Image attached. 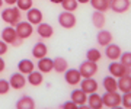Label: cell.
Instances as JSON below:
<instances>
[{
  "label": "cell",
  "instance_id": "7",
  "mask_svg": "<svg viewBox=\"0 0 131 109\" xmlns=\"http://www.w3.org/2000/svg\"><path fill=\"white\" fill-rule=\"evenodd\" d=\"M79 71L82 77H93L98 71V66L95 61H90V60H84L82 64L79 66Z\"/></svg>",
  "mask_w": 131,
  "mask_h": 109
},
{
  "label": "cell",
  "instance_id": "37",
  "mask_svg": "<svg viewBox=\"0 0 131 109\" xmlns=\"http://www.w3.org/2000/svg\"><path fill=\"white\" fill-rule=\"evenodd\" d=\"M6 5H9V6H13V5H16V0H3Z\"/></svg>",
  "mask_w": 131,
  "mask_h": 109
},
{
  "label": "cell",
  "instance_id": "35",
  "mask_svg": "<svg viewBox=\"0 0 131 109\" xmlns=\"http://www.w3.org/2000/svg\"><path fill=\"white\" fill-rule=\"evenodd\" d=\"M6 52H7V44L3 39H0V55H5Z\"/></svg>",
  "mask_w": 131,
  "mask_h": 109
},
{
  "label": "cell",
  "instance_id": "25",
  "mask_svg": "<svg viewBox=\"0 0 131 109\" xmlns=\"http://www.w3.org/2000/svg\"><path fill=\"white\" fill-rule=\"evenodd\" d=\"M42 81H44V76H42V73L39 70L38 71L34 70L28 74V83L31 86H39Z\"/></svg>",
  "mask_w": 131,
  "mask_h": 109
},
{
  "label": "cell",
  "instance_id": "24",
  "mask_svg": "<svg viewBox=\"0 0 131 109\" xmlns=\"http://www.w3.org/2000/svg\"><path fill=\"white\" fill-rule=\"evenodd\" d=\"M92 23H93L95 28H98V29H102L105 26V15H103V12L95 10L92 13Z\"/></svg>",
  "mask_w": 131,
  "mask_h": 109
},
{
  "label": "cell",
  "instance_id": "27",
  "mask_svg": "<svg viewBox=\"0 0 131 109\" xmlns=\"http://www.w3.org/2000/svg\"><path fill=\"white\" fill-rule=\"evenodd\" d=\"M92 7L95 10H99V12H106L109 9V5H111V0H90L89 2Z\"/></svg>",
  "mask_w": 131,
  "mask_h": 109
},
{
  "label": "cell",
  "instance_id": "40",
  "mask_svg": "<svg viewBox=\"0 0 131 109\" xmlns=\"http://www.w3.org/2000/svg\"><path fill=\"white\" fill-rule=\"evenodd\" d=\"M2 6H3V0H0V9H2Z\"/></svg>",
  "mask_w": 131,
  "mask_h": 109
},
{
  "label": "cell",
  "instance_id": "32",
  "mask_svg": "<svg viewBox=\"0 0 131 109\" xmlns=\"http://www.w3.org/2000/svg\"><path fill=\"white\" fill-rule=\"evenodd\" d=\"M121 64H124L125 67H131V52L127 51V52H121Z\"/></svg>",
  "mask_w": 131,
  "mask_h": 109
},
{
  "label": "cell",
  "instance_id": "13",
  "mask_svg": "<svg viewBox=\"0 0 131 109\" xmlns=\"http://www.w3.org/2000/svg\"><path fill=\"white\" fill-rule=\"evenodd\" d=\"M26 19L29 23L38 25L42 22V12L37 7H31L29 10H26Z\"/></svg>",
  "mask_w": 131,
  "mask_h": 109
},
{
  "label": "cell",
  "instance_id": "4",
  "mask_svg": "<svg viewBox=\"0 0 131 109\" xmlns=\"http://www.w3.org/2000/svg\"><path fill=\"white\" fill-rule=\"evenodd\" d=\"M15 29H16V33L20 39H26L29 38L34 32V28H32V23H29L28 20H19L18 23L15 25Z\"/></svg>",
  "mask_w": 131,
  "mask_h": 109
},
{
  "label": "cell",
  "instance_id": "15",
  "mask_svg": "<svg viewBox=\"0 0 131 109\" xmlns=\"http://www.w3.org/2000/svg\"><path fill=\"white\" fill-rule=\"evenodd\" d=\"M117 84H118V90H121V93L131 92V74H124V76L118 77Z\"/></svg>",
  "mask_w": 131,
  "mask_h": 109
},
{
  "label": "cell",
  "instance_id": "28",
  "mask_svg": "<svg viewBox=\"0 0 131 109\" xmlns=\"http://www.w3.org/2000/svg\"><path fill=\"white\" fill-rule=\"evenodd\" d=\"M60 5L63 6V9L67 10V12H74V10L77 9L79 3H77V0H63Z\"/></svg>",
  "mask_w": 131,
  "mask_h": 109
},
{
  "label": "cell",
  "instance_id": "17",
  "mask_svg": "<svg viewBox=\"0 0 131 109\" xmlns=\"http://www.w3.org/2000/svg\"><path fill=\"white\" fill-rule=\"evenodd\" d=\"M15 106L18 109H34L35 108V100H34V98L25 95L22 98H19V100L16 102Z\"/></svg>",
  "mask_w": 131,
  "mask_h": 109
},
{
  "label": "cell",
  "instance_id": "5",
  "mask_svg": "<svg viewBox=\"0 0 131 109\" xmlns=\"http://www.w3.org/2000/svg\"><path fill=\"white\" fill-rule=\"evenodd\" d=\"M58 23H60L61 28H66V29H71L76 26V16L73 12H61L58 15Z\"/></svg>",
  "mask_w": 131,
  "mask_h": 109
},
{
  "label": "cell",
  "instance_id": "6",
  "mask_svg": "<svg viewBox=\"0 0 131 109\" xmlns=\"http://www.w3.org/2000/svg\"><path fill=\"white\" fill-rule=\"evenodd\" d=\"M108 71H109V74L114 77H121L124 74H131V67H125L124 64L121 63H117L114 60L109 66H108Z\"/></svg>",
  "mask_w": 131,
  "mask_h": 109
},
{
  "label": "cell",
  "instance_id": "30",
  "mask_svg": "<svg viewBox=\"0 0 131 109\" xmlns=\"http://www.w3.org/2000/svg\"><path fill=\"white\" fill-rule=\"evenodd\" d=\"M16 6L20 10H29L34 6L32 0H16Z\"/></svg>",
  "mask_w": 131,
  "mask_h": 109
},
{
  "label": "cell",
  "instance_id": "33",
  "mask_svg": "<svg viewBox=\"0 0 131 109\" xmlns=\"http://www.w3.org/2000/svg\"><path fill=\"white\" fill-rule=\"evenodd\" d=\"M12 89L10 87L9 80H5V79H0V95H6L9 90Z\"/></svg>",
  "mask_w": 131,
  "mask_h": 109
},
{
  "label": "cell",
  "instance_id": "31",
  "mask_svg": "<svg viewBox=\"0 0 131 109\" xmlns=\"http://www.w3.org/2000/svg\"><path fill=\"white\" fill-rule=\"evenodd\" d=\"M121 105L124 106V108L131 109V92H125V93H122V96H121Z\"/></svg>",
  "mask_w": 131,
  "mask_h": 109
},
{
  "label": "cell",
  "instance_id": "8",
  "mask_svg": "<svg viewBox=\"0 0 131 109\" xmlns=\"http://www.w3.org/2000/svg\"><path fill=\"white\" fill-rule=\"evenodd\" d=\"M64 80L66 83H69L71 86L79 84L80 80H82V74H80L79 68H67L64 71Z\"/></svg>",
  "mask_w": 131,
  "mask_h": 109
},
{
  "label": "cell",
  "instance_id": "36",
  "mask_svg": "<svg viewBox=\"0 0 131 109\" xmlns=\"http://www.w3.org/2000/svg\"><path fill=\"white\" fill-rule=\"evenodd\" d=\"M5 67H6V64H5V60L2 58V55H0V73H2V71L5 70Z\"/></svg>",
  "mask_w": 131,
  "mask_h": 109
},
{
  "label": "cell",
  "instance_id": "26",
  "mask_svg": "<svg viewBox=\"0 0 131 109\" xmlns=\"http://www.w3.org/2000/svg\"><path fill=\"white\" fill-rule=\"evenodd\" d=\"M102 84H103V89L106 92H115L118 90V84H117V79L114 76H108L102 80Z\"/></svg>",
  "mask_w": 131,
  "mask_h": 109
},
{
  "label": "cell",
  "instance_id": "23",
  "mask_svg": "<svg viewBox=\"0 0 131 109\" xmlns=\"http://www.w3.org/2000/svg\"><path fill=\"white\" fill-rule=\"evenodd\" d=\"M52 64H54L52 70L57 71V73H64V71L69 68V63H67V60L63 58V57H56L52 60Z\"/></svg>",
  "mask_w": 131,
  "mask_h": 109
},
{
  "label": "cell",
  "instance_id": "18",
  "mask_svg": "<svg viewBox=\"0 0 131 109\" xmlns=\"http://www.w3.org/2000/svg\"><path fill=\"white\" fill-rule=\"evenodd\" d=\"M88 103H89V108L90 109H101V108H103L102 96L98 95L96 92L89 93V96H88Z\"/></svg>",
  "mask_w": 131,
  "mask_h": 109
},
{
  "label": "cell",
  "instance_id": "3",
  "mask_svg": "<svg viewBox=\"0 0 131 109\" xmlns=\"http://www.w3.org/2000/svg\"><path fill=\"white\" fill-rule=\"evenodd\" d=\"M102 102H103V106L118 108L121 105V95L118 93L117 90L115 92H105L102 95Z\"/></svg>",
  "mask_w": 131,
  "mask_h": 109
},
{
  "label": "cell",
  "instance_id": "20",
  "mask_svg": "<svg viewBox=\"0 0 131 109\" xmlns=\"http://www.w3.org/2000/svg\"><path fill=\"white\" fill-rule=\"evenodd\" d=\"M38 70L41 71V73H50V71L52 70V67H54V64H52V60L51 58H48L47 55L45 57H42L38 60Z\"/></svg>",
  "mask_w": 131,
  "mask_h": 109
},
{
  "label": "cell",
  "instance_id": "22",
  "mask_svg": "<svg viewBox=\"0 0 131 109\" xmlns=\"http://www.w3.org/2000/svg\"><path fill=\"white\" fill-rule=\"evenodd\" d=\"M18 70L20 71V73H24V74H29L31 71L35 70V64H34L31 60H28V58H24V60H20V61H19Z\"/></svg>",
  "mask_w": 131,
  "mask_h": 109
},
{
  "label": "cell",
  "instance_id": "19",
  "mask_svg": "<svg viewBox=\"0 0 131 109\" xmlns=\"http://www.w3.org/2000/svg\"><path fill=\"white\" fill-rule=\"evenodd\" d=\"M47 54H48V48H47V45H45L44 42H41V41L37 42L32 47V55H34V58H37V60L45 57Z\"/></svg>",
  "mask_w": 131,
  "mask_h": 109
},
{
  "label": "cell",
  "instance_id": "1",
  "mask_svg": "<svg viewBox=\"0 0 131 109\" xmlns=\"http://www.w3.org/2000/svg\"><path fill=\"white\" fill-rule=\"evenodd\" d=\"M2 39H3L6 44H12V45H15V47H19V45L22 44V41H24V39H20L18 37L16 29H15L12 25L6 26V28L2 31Z\"/></svg>",
  "mask_w": 131,
  "mask_h": 109
},
{
  "label": "cell",
  "instance_id": "2",
  "mask_svg": "<svg viewBox=\"0 0 131 109\" xmlns=\"http://www.w3.org/2000/svg\"><path fill=\"white\" fill-rule=\"evenodd\" d=\"M2 19L5 20L6 23L15 26L20 20V9L19 7H6L2 12Z\"/></svg>",
  "mask_w": 131,
  "mask_h": 109
},
{
  "label": "cell",
  "instance_id": "39",
  "mask_svg": "<svg viewBox=\"0 0 131 109\" xmlns=\"http://www.w3.org/2000/svg\"><path fill=\"white\" fill-rule=\"evenodd\" d=\"M90 0H77V3H83V5H86V3H89Z\"/></svg>",
  "mask_w": 131,
  "mask_h": 109
},
{
  "label": "cell",
  "instance_id": "38",
  "mask_svg": "<svg viewBox=\"0 0 131 109\" xmlns=\"http://www.w3.org/2000/svg\"><path fill=\"white\" fill-rule=\"evenodd\" d=\"M50 2H51V3H54V5H60L63 0H50Z\"/></svg>",
  "mask_w": 131,
  "mask_h": 109
},
{
  "label": "cell",
  "instance_id": "34",
  "mask_svg": "<svg viewBox=\"0 0 131 109\" xmlns=\"http://www.w3.org/2000/svg\"><path fill=\"white\" fill-rule=\"evenodd\" d=\"M60 108H63V109H76L77 105H76L73 100H67V102H64V103L60 105Z\"/></svg>",
  "mask_w": 131,
  "mask_h": 109
},
{
  "label": "cell",
  "instance_id": "14",
  "mask_svg": "<svg viewBox=\"0 0 131 109\" xmlns=\"http://www.w3.org/2000/svg\"><path fill=\"white\" fill-rule=\"evenodd\" d=\"M105 55H106L109 60H118L119 58V55H121V48L118 47L117 44H108V45H105Z\"/></svg>",
  "mask_w": 131,
  "mask_h": 109
},
{
  "label": "cell",
  "instance_id": "16",
  "mask_svg": "<svg viewBox=\"0 0 131 109\" xmlns=\"http://www.w3.org/2000/svg\"><path fill=\"white\" fill-rule=\"evenodd\" d=\"M37 32L38 35L41 37V38L47 39V38H51L52 33H54V29L50 23H45V22H41V23H38V28H37Z\"/></svg>",
  "mask_w": 131,
  "mask_h": 109
},
{
  "label": "cell",
  "instance_id": "12",
  "mask_svg": "<svg viewBox=\"0 0 131 109\" xmlns=\"http://www.w3.org/2000/svg\"><path fill=\"white\" fill-rule=\"evenodd\" d=\"M109 9H112L115 13H125L130 9V0H111Z\"/></svg>",
  "mask_w": 131,
  "mask_h": 109
},
{
  "label": "cell",
  "instance_id": "11",
  "mask_svg": "<svg viewBox=\"0 0 131 109\" xmlns=\"http://www.w3.org/2000/svg\"><path fill=\"white\" fill-rule=\"evenodd\" d=\"M70 99L73 100L77 106H84V103L88 102V93L82 89H74L70 93Z\"/></svg>",
  "mask_w": 131,
  "mask_h": 109
},
{
  "label": "cell",
  "instance_id": "10",
  "mask_svg": "<svg viewBox=\"0 0 131 109\" xmlns=\"http://www.w3.org/2000/svg\"><path fill=\"white\" fill-rule=\"evenodd\" d=\"M80 89L84 90L88 95L93 93L98 90V81L95 80L93 77H84L83 80H80Z\"/></svg>",
  "mask_w": 131,
  "mask_h": 109
},
{
  "label": "cell",
  "instance_id": "29",
  "mask_svg": "<svg viewBox=\"0 0 131 109\" xmlns=\"http://www.w3.org/2000/svg\"><path fill=\"white\" fill-rule=\"evenodd\" d=\"M101 52H99V50H96V48H90L89 51L86 52V60H90V61H95L98 63L99 60H101Z\"/></svg>",
  "mask_w": 131,
  "mask_h": 109
},
{
  "label": "cell",
  "instance_id": "9",
  "mask_svg": "<svg viewBox=\"0 0 131 109\" xmlns=\"http://www.w3.org/2000/svg\"><path fill=\"white\" fill-rule=\"evenodd\" d=\"M9 83H10V87H12V89H16V90L24 89L25 84H26V77H25L24 73L18 71V73H13V74L10 76Z\"/></svg>",
  "mask_w": 131,
  "mask_h": 109
},
{
  "label": "cell",
  "instance_id": "21",
  "mask_svg": "<svg viewBox=\"0 0 131 109\" xmlns=\"http://www.w3.org/2000/svg\"><path fill=\"white\" fill-rule=\"evenodd\" d=\"M96 41H98L99 45L105 47V45H108V44L112 42V33L109 32V31L101 29V31L98 32V35H96Z\"/></svg>",
  "mask_w": 131,
  "mask_h": 109
}]
</instances>
